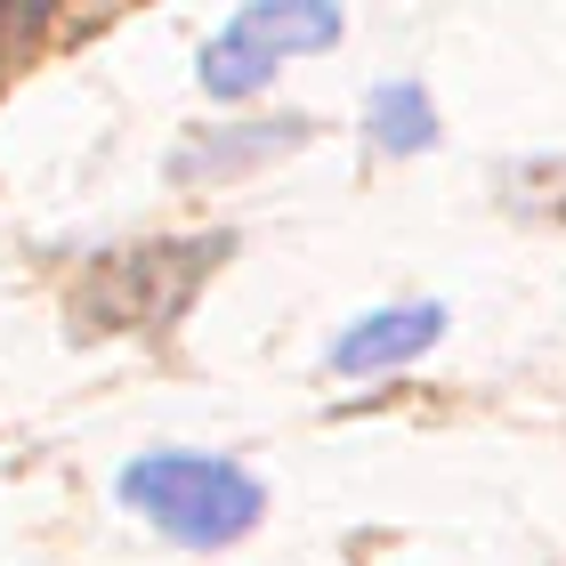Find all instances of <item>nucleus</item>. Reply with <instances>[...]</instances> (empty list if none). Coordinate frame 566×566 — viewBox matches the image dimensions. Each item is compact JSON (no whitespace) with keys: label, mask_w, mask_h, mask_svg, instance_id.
<instances>
[{"label":"nucleus","mask_w":566,"mask_h":566,"mask_svg":"<svg viewBox=\"0 0 566 566\" xmlns=\"http://www.w3.org/2000/svg\"><path fill=\"white\" fill-rule=\"evenodd\" d=\"M348 17L340 9H316V0H251L235 9L211 33L202 49V90L211 97H251L275 82V65L292 57V49H340Z\"/></svg>","instance_id":"2"},{"label":"nucleus","mask_w":566,"mask_h":566,"mask_svg":"<svg viewBox=\"0 0 566 566\" xmlns=\"http://www.w3.org/2000/svg\"><path fill=\"white\" fill-rule=\"evenodd\" d=\"M122 510H138L154 534H170L178 551H227L243 543L251 526L268 518V485L227 453H138L130 470L114 478Z\"/></svg>","instance_id":"1"},{"label":"nucleus","mask_w":566,"mask_h":566,"mask_svg":"<svg viewBox=\"0 0 566 566\" xmlns=\"http://www.w3.org/2000/svg\"><path fill=\"white\" fill-rule=\"evenodd\" d=\"M300 138H307V122H235V130H219V138L178 146L170 178H227V170H251V163H268V154L300 146Z\"/></svg>","instance_id":"4"},{"label":"nucleus","mask_w":566,"mask_h":566,"mask_svg":"<svg viewBox=\"0 0 566 566\" xmlns=\"http://www.w3.org/2000/svg\"><path fill=\"white\" fill-rule=\"evenodd\" d=\"M365 130L380 154H429L437 146V106H429V90L421 82H380L365 97Z\"/></svg>","instance_id":"5"},{"label":"nucleus","mask_w":566,"mask_h":566,"mask_svg":"<svg viewBox=\"0 0 566 566\" xmlns=\"http://www.w3.org/2000/svg\"><path fill=\"white\" fill-rule=\"evenodd\" d=\"M446 300H405V307H373V316L340 324V340L324 348V373L340 380H373V373H405L413 356H429L446 340Z\"/></svg>","instance_id":"3"}]
</instances>
